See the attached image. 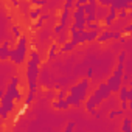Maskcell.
I'll return each instance as SVG.
<instances>
[{
	"mask_svg": "<svg viewBox=\"0 0 132 132\" xmlns=\"http://www.w3.org/2000/svg\"><path fill=\"white\" fill-rule=\"evenodd\" d=\"M64 30H65V27H64V25H61V23H57V25L54 27V30H53V33H54V34H61V33H62Z\"/></svg>",
	"mask_w": 132,
	"mask_h": 132,
	"instance_id": "d590c367",
	"label": "cell"
},
{
	"mask_svg": "<svg viewBox=\"0 0 132 132\" xmlns=\"http://www.w3.org/2000/svg\"><path fill=\"white\" fill-rule=\"evenodd\" d=\"M30 57H31L33 61H36V62H37L39 65L42 64V59H40V54H39V53H37L36 50H31V51H30Z\"/></svg>",
	"mask_w": 132,
	"mask_h": 132,
	"instance_id": "d4e9b609",
	"label": "cell"
},
{
	"mask_svg": "<svg viewBox=\"0 0 132 132\" xmlns=\"http://www.w3.org/2000/svg\"><path fill=\"white\" fill-rule=\"evenodd\" d=\"M39 19H40V20H44V22H45V20H48V19H50V14H48V13H44V14H42V16H40V17H39Z\"/></svg>",
	"mask_w": 132,
	"mask_h": 132,
	"instance_id": "f6af8a7d",
	"label": "cell"
},
{
	"mask_svg": "<svg viewBox=\"0 0 132 132\" xmlns=\"http://www.w3.org/2000/svg\"><path fill=\"white\" fill-rule=\"evenodd\" d=\"M126 73H130L132 75V61L129 62V65H127V69H126Z\"/></svg>",
	"mask_w": 132,
	"mask_h": 132,
	"instance_id": "7dc6e473",
	"label": "cell"
},
{
	"mask_svg": "<svg viewBox=\"0 0 132 132\" xmlns=\"http://www.w3.org/2000/svg\"><path fill=\"white\" fill-rule=\"evenodd\" d=\"M56 95H57V92H54V90H51V89H50V92H47V98H48V100H53Z\"/></svg>",
	"mask_w": 132,
	"mask_h": 132,
	"instance_id": "f35d334b",
	"label": "cell"
},
{
	"mask_svg": "<svg viewBox=\"0 0 132 132\" xmlns=\"http://www.w3.org/2000/svg\"><path fill=\"white\" fill-rule=\"evenodd\" d=\"M65 100L69 101V104H70L72 107H79V106H81V103H82V101H81L76 95H73V93H69L67 96H65Z\"/></svg>",
	"mask_w": 132,
	"mask_h": 132,
	"instance_id": "2e32d148",
	"label": "cell"
},
{
	"mask_svg": "<svg viewBox=\"0 0 132 132\" xmlns=\"http://www.w3.org/2000/svg\"><path fill=\"white\" fill-rule=\"evenodd\" d=\"M115 20H118V10H115V8H112V6H109V14L104 17L103 23H104V27L112 28V27H113V23H115Z\"/></svg>",
	"mask_w": 132,
	"mask_h": 132,
	"instance_id": "52a82bcc",
	"label": "cell"
},
{
	"mask_svg": "<svg viewBox=\"0 0 132 132\" xmlns=\"http://www.w3.org/2000/svg\"><path fill=\"white\" fill-rule=\"evenodd\" d=\"M45 11H47V8H44V6H42V8H40V6H34V8L30 10V19H31L33 22H36Z\"/></svg>",
	"mask_w": 132,
	"mask_h": 132,
	"instance_id": "8fae6325",
	"label": "cell"
},
{
	"mask_svg": "<svg viewBox=\"0 0 132 132\" xmlns=\"http://www.w3.org/2000/svg\"><path fill=\"white\" fill-rule=\"evenodd\" d=\"M98 3L103 6H110L112 5V0H98Z\"/></svg>",
	"mask_w": 132,
	"mask_h": 132,
	"instance_id": "74e56055",
	"label": "cell"
},
{
	"mask_svg": "<svg viewBox=\"0 0 132 132\" xmlns=\"http://www.w3.org/2000/svg\"><path fill=\"white\" fill-rule=\"evenodd\" d=\"M121 130H123V132H132V123H130L129 118H124V120H123Z\"/></svg>",
	"mask_w": 132,
	"mask_h": 132,
	"instance_id": "7402d4cb",
	"label": "cell"
},
{
	"mask_svg": "<svg viewBox=\"0 0 132 132\" xmlns=\"http://www.w3.org/2000/svg\"><path fill=\"white\" fill-rule=\"evenodd\" d=\"M95 107H96V103H95V101H93V98L89 95V98L86 100V109H87V112H89L92 117L100 118V113L96 112V109H95Z\"/></svg>",
	"mask_w": 132,
	"mask_h": 132,
	"instance_id": "9c48e42d",
	"label": "cell"
},
{
	"mask_svg": "<svg viewBox=\"0 0 132 132\" xmlns=\"http://www.w3.org/2000/svg\"><path fill=\"white\" fill-rule=\"evenodd\" d=\"M51 106H53L56 110H69V109L72 107V106L69 104V101L65 100V98H64V100H57V98H56V100L51 103Z\"/></svg>",
	"mask_w": 132,
	"mask_h": 132,
	"instance_id": "30bf717a",
	"label": "cell"
},
{
	"mask_svg": "<svg viewBox=\"0 0 132 132\" xmlns=\"http://www.w3.org/2000/svg\"><path fill=\"white\" fill-rule=\"evenodd\" d=\"M87 78H90V79L93 78V69H92V67L87 69Z\"/></svg>",
	"mask_w": 132,
	"mask_h": 132,
	"instance_id": "bcb514c9",
	"label": "cell"
},
{
	"mask_svg": "<svg viewBox=\"0 0 132 132\" xmlns=\"http://www.w3.org/2000/svg\"><path fill=\"white\" fill-rule=\"evenodd\" d=\"M121 104H120V107L123 109V110H126V109H129V101H120Z\"/></svg>",
	"mask_w": 132,
	"mask_h": 132,
	"instance_id": "7bdbcfd3",
	"label": "cell"
},
{
	"mask_svg": "<svg viewBox=\"0 0 132 132\" xmlns=\"http://www.w3.org/2000/svg\"><path fill=\"white\" fill-rule=\"evenodd\" d=\"M40 75V65L33 61L31 57L27 61V70H25V76H27V86H28V93H27V98L23 101V106L27 110L28 107L31 106L33 100H34V95H36V90H37V78Z\"/></svg>",
	"mask_w": 132,
	"mask_h": 132,
	"instance_id": "6da1fadb",
	"label": "cell"
},
{
	"mask_svg": "<svg viewBox=\"0 0 132 132\" xmlns=\"http://www.w3.org/2000/svg\"><path fill=\"white\" fill-rule=\"evenodd\" d=\"M89 2H90V0H76V2H75V8L79 6V5H86V3H89Z\"/></svg>",
	"mask_w": 132,
	"mask_h": 132,
	"instance_id": "b9f144b4",
	"label": "cell"
},
{
	"mask_svg": "<svg viewBox=\"0 0 132 132\" xmlns=\"http://www.w3.org/2000/svg\"><path fill=\"white\" fill-rule=\"evenodd\" d=\"M121 37H123V31H118V30H115V31L106 30V31H101V34L98 36L96 42L98 44H106L109 40H121Z\"/></svg>",
	"mask_w": 132,
	"mask_h": 132,
	"instance_id": "5b68a950",
	"label": "cell"
},
{
	"mask_svg": "<svg viewBox=\"0 0 132 132\" xmlns=\"http://www.w3.org/2000/svg\"><path fill=\"white\" fill-rule=\"evenodd\" d=\"M44 23H45L44 20H40V19H37V20L34 22V25H33V30H34V31H36V30H40V28L44 27Z\"/></svg>",
	"mask_w": 132,
	"mask_h": 132,
	"instance_id": "1f68e13d",
	"label": "cell"
},
{
	"mask_svg": "<svg viewBox=\"0 0 132 132\" xmlns=\"http://www.w3.org/2000/svg\"><path fill=\"white\" fill-rule=\"evenodd\" d=\"M72 17H73L75 20H86V11H84V5H79V6H76V8H75V11H73V14H72Z\"/></svg>",
	"mask_w": 132,
	"mask_h": 132,
	"instance_id": "4fadbf2b",
	"label": "cell"
},
{
	"mask_svg": "<svg viewBox=\"0 0 132 132\" xmlns=\"http://www.w3.org/2000/svg\"><path fill=\"white\" fill-rule=\"evenodd\" d=\"M87 22L86 20H73V23L70 25V30H86Z\"/></svg>",
	"mask_w": 132,
	"mask_h": 132,
	"instance_id": "44dd1931",
	"label": "cell"
},
{
	"mask_svg": "<svg viewBox=\"0 0 132 132\" xmlns=\"http://www.w3.org/2000/svg\"><path fill=\"white\" fill-rule=\"evenodd\" d=\"M67 40H70V39H67V34H64V33H61V34H57V42L62 45L64 42H67Z\"/></svg>",
	"mask_w": 132,
	"mask_h": 132,
	"instance_id": "836d02e7",
	"label": "cell"
},
{
	"mask_svg": "<svg viewBox=\"0 0 132 132\" xmlns=\"http://www.w3.org/2000/svg\"><path fill=\"white\" fill-rule=\"evenodd\" d=\"M124 115V110L123 109H118V110H110L109 112V120H113L117 117H123Z\"/></svg>",
	"mask_w": 132,
	"mask_h": 132,
	"instance_id": "cb8c5ba5",
	"label": "cell"
},
{
	"mask_svg": "<svg viewBox=\"0 0 132 132\" xmlns=\"http://www.w3.org/2000/svg\"><path fill=\"white\" fill-rule=\"evenodd\" d=\"M127 101H129V109H132V84L129 87V98H127Z\"/></svg>",
	"mask_w": 132,
	"mask_h": 132,
	"instance_id": "ab89813d",
	"label": "cell"
},
{
	"mask_svg": "<svg viewBox=\"0 0 132 132\" xmlns=\"http://www.w3.org/2000/svg\"><path fill=\"white\" fill-rule=\"evenodd\" d=\"M123 82L124 84H132V75L130 73H124L123 75Z\"/></svg>",
	"mask_w": 132,
	"mask_h": 132,
	"instance_id": "d6a6232c",
	"label": "cell"
},
{
	"mask_svg": "<svg viewBox=\"0 0 132 132\" xmlns=\"http://www.w3.org/2000/svg\"><path fill=\"white\" fill-rule=\"evenodd\" d=\"M110 95H112V90L109 89L107 82H100V86L93 90V93H92L90 96L93 98V101L96 103V106H100V104H103L106 100H109Z\"/></svg>",
	"mask_w": 132,
	"mask_h": 132,
	"instance_id": "277c9868",
	"label": "cell"
},
{
	"mask_svg": "<svg viewBox=\"0 0 132 132\" xmlns=\"http://www.w3.org/2000/svg\"><path fill=\"white\" fill-rule=\"evenodd\" d=\"M86 22H87V23H92V22H98L96 13H93V14H87V16H86Z\"/></svg>",
	"mask_w": 132,
	"mask_h": 132,
	"instance_id": "f546056e",
	"label": "cell"
},
{
	"mask_svg": "<svg viewBox=\"0 0 132 132\" xmlns=\"http://www.w3.org/2000/svg\"><path fill=\"white\" fill-rule=\"evenodd\" d=\"M75 127H76V126H75V123H69L67 126H65V132H72Z\"/></svg>",
	"mask_w": 132,
	"mask_h": 132,
	"instance_id": "60d3db41",
	"label": "cell"
},
{
	"mask_svg": "<svg viewBox=\"0 0 132 132\" xmlns=\"http://www.w3.org/2000/svg\"><path fill=\"white\" fill-rule=\"evenodd\" d=\"M69 34L72 42H75L76 45L81 44V30H69Z\"/></svg>",
	"mask_w": 132,
	"mask_h": 132,
	"instance_id": "ac0fdd59",
	"label": "cell"
},
{
	"mask_svg": "<svg viewBox=\"0 0 132 132\" xmlns=\"http://www.w3.org/2000/svg\"><path fill=\"white\" fill-rule=\"evenodd\" d=\"M70 17H72V13H70V10H67V8H62L61 17H59V23H61V25H64V27H67V25H69V22H70Z\"/></svg>",
	"mask_w": 132,
	"mask_h": 132,
	"instance_id": "7c38bea8",
	"label": "cell"
},
{
	"mask_svg": "<svg viewBox=\"0 0 132 132\" xmlns=\"http://www.w3.org/2000/svg\"><path fill=\"white\" fill-rule=\"evenodd\" d=\"M59 42H53L51 45H50V50H48V54H47V57H48V61H53V59H56V56H57V51H59Z\"/></svg>",
	"mask_w": 132,
	"mask_h": 132,
	"instance_id": "5bb4252c",
	"label": "cell"
},
{
	"mask_svg": "<svg viewBox=\"0 0 132 132\" xmlns=\"http://www.w3.org/2000/svg\"><path fill=\"white\" fill-rule=\"evenodd\" d=\"M106 82H107L109 89L112 90V93H118L120 89H121V86H123V78H118V76H115V75H110Z\"/></svg>",
	"mask_w": 132,
	"mask_h": 132,
	"instance_id": "8992f818",
	"label": "cell"
},
{
	"mask_svg": "<svg viewBox=\"0 0 132 132\" xmlns=\"http://www.w3.org/2000/svg\"><path fill=\"white\" fill-rule=\"evenodd\" d=\"M129 17V10H120L118 11V19L120 20H126Z\"/></svg>",
	"mask_w": 132,
	"mask_h": 132,
	"instance_id": "83f0119b",
	"label": "cell"
},
{
	"mask_svg": "<svg viewBox=\"0 0 132 132\" xmlns=\"http://www.w3.org/2000/svg\"><path fill=\"white\" fill-rule=\"evenodd\" d=\"M118 98H120V101H127V98H129V87L127 86H121V89L118 92Z\"/></svg>",
	"mask_w": 132,
	"mask_h": 132,
	"instance_id": "ffe728a7",
	"label": "cell"
},
{
	"mask_svg": "<svg viewBox=\"0 0 132 132\" xmlns=\"http://www.w3.org/2000/svg\"><path fill=\"white\" fill-rule=\"evenodd\" d=\"M129 11H132V3H130V5H129Z\"/></svg>",
	"mask_w": 132,
	"mask_h": 132,
	"instance_id": "c3c4849f",
	"label": "cell"
},
{
	"mask_svg": "<svg viewBox=\"0 0 132 132\" xmlns=\"http://www.w3.org/2000/svg\"><path fill=\"white\" fill-rule=\"evenodd\" d=\"M98 6H100V5H98ZM98 6L92 5L90 2H89V3H86V5H84V11H86V16H87V14H93V13H96V8H98Z\"/></svg>",
	"mask_w": 132,
	"mask_h": 132,
	"instance_id": "603a6c76",
	"label": "cell"
},
{
	"mask_svg": "<svg viewBox=\"0 0 132 132\" xmlns=\"http://www.w3.org/2000/svg\"><path fill=\"white\" fill-rule=\"evenodd\" d=\"M109 14V6H103V5H100L98 8H96V17H98V22H101V20H104V17Z\"/></svg>",
	"mask_w": 132,
	"mask_h": 132,
	"instance_id": "e0dca14e",
	"label": "cell"
},
{
	"mask_svg": "<svg viewBox=\"0 0 132 132\" xmlns=\"http://www.w3.org/2000/svg\"><path fill=\"white\" fill-rule=\"evenodd\" d=\"M75 2L76 0H65V3H64V8H67V10H72L75 6Z\"/></svg>",
	"mask_w": 132,
	"mask_h": 132,
	"instance_id": "e575fe53",
	"label": "cell"
},
{
	"mask_svg": "<svg viewBox=\"0 0 132 132\" xmlns=\"http://www.w3.org/2000/svg\"><path fill=\"white\" fill-rule=\"evenodd\" d=\"M11 56V44L10 40H3L2 42V47H0V61H8Z\"/></svg>",
	"mask_w": 132,
	"mask_h": 132,
	"instance_id": "ba28073f",
	"label": "cell"
},
{
	"mask_svg": "<svg viewBox=\"0 0 132 132\" xmlns=\"http://www.w3.org/2000/svg\"><path fill=\"white\" fill-rule=\"evenodd\" d=\"M28 45H30V39L27 36H20L17 40H16V47L11 48V56H10V61L20 67V65L25 64V59H27V53H28Z\"/></svg>",
	"mask_w": 132,
	"mask_h": 132,
	"instance_id": "7a4b0ae2",
	"label": "cell"
},
{
	"mask_svg": "<svg viewBox=\"0 0 132 132\" xmlns=\"http://www.w3.org/2000/svg\"><path fill=\"white\" fill-rule=\"evenodd\" d=\"M75 47H76V44H75V42L67 40V42H64V44L59 47V53H70V51H73V50H75Z\"/></svg>",
	"mask_w": 132,
	"mask_h": 132,
	"instance_id": "9a60e30c",
	"label": "cell"
},
{
	"mask_svg": "<svg viewBox=\"0 0 132 132\" xmlns=\"http://www.w3.org/2000/svg\"><path fill=\"white\" fill-rule=\"evenodd\" d=\"M11 6L13 8H19L20 6V2H19V0H11Z\"/></svg>",
	"mask_w": 132,
	"mask_h": 132,
	"instance_id": "ee69618b",
	"label": "cell"
},
{
	"mask_svg": "<svg viewBox=\"0 0 132 132\" xmlns=\"http://www.w3.org/2000/svg\"><path fill=\"white\" fill-rule=\"evenodd\" d=\"M0 106L2 107H5L8 112H14V109H16V101H8V100H0Z\"/></svg>",
	"mask_w": 132,
	"mask_h": 132,
	"instance_id": "d6986e66",
	"label": "cell"
},
{
	"mask_svg": "<svg viewBox=\"0 0 132 132\" xmlns=\"http://www.w3.org/2000/svg\"><path fill=\"white\" fill-rule=\"evenodd\" d=\"M130 33H132V23H129V25H126V27L123 28V34L127 36V34H130Z\"/></svg>",
	"mask_w": 132,
	"mask_h": 132,
	"instance_id": "8d00e7d4",
	"label": "cell"
},
{
	"mask_svg": "<svg viewBox=\"0 0 132 132\" xmlns=\"http://www.w3.org/2000/svg\"><path fill=\"white\" fill-rule=\"evenodd\" d=\"M11 33H13V36L16 37V40L22 36V31H20V27H17V25H13L11 27Z\"/></svg>",
	"mask_w": 132,
	"mask_h": 132,
	"instance_id": "484cf974",
	"label": "cell"
},
{
	"mask_svg": "<svg viewBox=\"0 0 132 132\" xmlns=\"http://www.w3.org/2000/svg\"><path fill=\"white\" fill-rule=\"evenodd\" d=\"M10 113H11V112H8L5 107H2V106H0V118H2V120H8Z\"/></svg>",
	"mask_w": 132,
	"mask_h": 132,
	"instance_id": "f1b7e54d",
	"label": "cell"
},
{
	"mask_svg": "<svg viewBox=\"0 0 132 132\" xmlns=\"http://www.w3.org/2000/svg\"><path fill=\"white\" fill-rule=\"evenodd\" d=\"M89 86H90V78L86 76V78L81 79L78 84L69 87V93H73V95H76L81 101H86V100H87V90H89Z\"/></svg>",
	"mask_w": 132,
	"mask_h": 132,
	"instance_id": "3957f363",
	"label": "cell"
},
{
	"mask_svg": "<svg viewBox=\"0 0 132 132\" xmlns=\"http://www.w3.org/2000/svg\"><path fill=\"white\" fill-rule=\"evenodd\" d=\"M69 95V89H65V87H62L61 90H57V95H56V98L57 100H64L65 96Z\"/></svg>",
	"mask_w": 132,
	"mask_h": 132,
	"instance_id": "4316f807",
	"label": "cell"
},
{
	"mask_svg": "<svg viewBox=\"0 0 132 132\" xmlns=\"http://www.w3.org/2000/svg\"><path fill=\"white\" fill-rule=\"evenodd\" d=\"M31 5L33 6H45L47 0H31Z\"/></svg>",
	"mask_w": 132,
	"mask_h": 132,
	"instance_id": "4dcf8cb0",
	"label": "cell"
}]
</instances>
